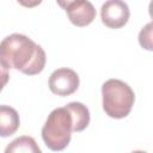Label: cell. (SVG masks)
<instances>
[{
  "mask_svg": "<svg viewBox=\"0 0 153 153\" xmlns=\"http://www.w3.org/2000/svg\"><path fill=\"white\" fill-rule=\"evenodd\" d=\"M47 62L45 51L31 38L12 33L0 42V65L6 69H17L26 75L39 74Z\"/></svg>",
  "mask_w": 153,
  "mask_h": 153,
  "instance_id": "6da1fadb",
  "label": "cell"
},
{
  "mask_svg": "<svg viewBox=\"0 0 153 153\" xmlns=\"http://www.w3.org/2000/svg\"><path fill=\"white\" fill-rule=\"evenodd\" d=\"M103 110L111 118H124L131 111L135 102V93L131 87L120 80L109 79L102 86Z\"/></svg>",
  "mask_w": 153,
  "mask_h": 153,
  "instance_id": "7a4b0ae2",
  "label": "cell"
},
{
  "mask_svg": "<svg viewBox=\"0 0 153 153\" xmlns=\"http://www.w3.org/2000/svg\"><path fill=\"white\" fill-rule=\"evenodd\" d=\"M42 139L45 146L55 152L65 149L73 133V118L66 106L54 109L42 127Z\"/></svg>",
  "mask_w": 153,
  "mask_h": 153,
  "instance_id": "3957f363",
  "label": "cell"
},
{
  "mask_svg": "<svg viewBox=\"0 0 153 153\" xmlns=\"http://www.w3.org/2000/svg\"><path fill=\"white\" fill-rule=\"evenodd\" d=\"M79 75L71 68L55 69L49 76V90L57 96L66 97L73 94L79 87Z\"/></svg>",
  "mask_w": 153,
  "mask_h": 153,
  "instance_id": "277c9868",
  "label": "cell"
},
{
  "mask_svg": "<svg viewBox=\"0 0 153 153\" xmlns=\"http://www.w3.org/2000/svg\"><path fill=\"white\" fill-rule=\"evenodd\" d=\"M130 11L123 0H106L100 8V18L105 26L121 29L129 20Z\"/></svg>",
  "mask_w": 153,
  "mask_h": 153,
  "instance_id": "5b68a950",
  "label": "cell"
},
{
  "mask_svg": "<svg viewBox=\"0 0 153 153\" xmlns=\"http://www.w3.org/2000/svg\"><path fill=\"white\" fill-rule=\"evenodd\" d=\"M65 11L69 22L78 27L90 25L96 18V8L88 0H76Z\"/></svg>",
  "mask_w": 153,
  "mask_h": 153,
  "instance_id": "8992f818",
  "label": "cell"
},
{
  "mask_svg": "<svg viewBox=\"0 0 153 153\" xmlns=\"http://www.w3.org/2000/svg\"><path fill=\"white\" fill-rule=\"evenodd\" d=\"M20 126V118L16 109L10 105H0V137L13 135Z\"/></svg>",
  "mask_w": 153,
  "mask_h": 153,
  "instance_id": "52a82bcc",
  "label": "cell"
},
{
  "mask_svg": "<svg viewBox=\"0 0 153 153\" xmlns=\"http://www.w3.org/2000/svg\"><path fill=\"white\" fill-rule=\"evenodd\" d=\"M73 118V131H82L90 124V111L80 102H71L66 105Z\"/></svg>",
  "mask_w": 153,
  "mask_h": 153,
  "instance_id": "ba28073f",
  "label": "cell"
},
{
  "mask_svg": "<svg viewBox=\"0 0 153 153\" xmlns=\"http://www.w3.org/2000/svg\"><path fill=\"white\" fill-rule=\"evenodd\" d=\"M6 153L10 152H25V153H41V148L31 136H19L14 139L6 148Z\"/></svg>",
  "mask_w": 153,
  "mask_h": 153,
  "instance_id": "9c48e42d",
  "label": "cell"
},
{
  "mask_svg": "<svg viewBox=\"0 0 153 153\" xmlns=\"http://www.w3.org/2000/svg\"><path fill=\"white\" fill-rule=\"evenodd\" d=\"M139 43L142 48L152 50V23H148L139 33Z\"/></svg>",
  "mask_w": 153,
  "mask_h": 153,
  "instance_id": "30bf717a",
  "label": "cell"
},
{
  "mask_svg": "<svg viewBox=\"0 0 153 153\" xmlns=\"http://www.w3.org/2000/svg\"><path fill=\"white\" fill-rule=\"evenodd\" d=\"M8 80H10V74H8L7 69L0 65V92L6 86V84L8 82Z\"/></svg>",
  "mask_w": 153,
  "mask_h": 153,
  "instance_id": "8fae6325",
  "label": "cell"
},
{
  "mask_svg": "<svg viewBox=\"0 0 153 153\" xmlns=\"http://www.w3.org/2000/svg\"><path fill=\"white\" fill-rule=\"evenodd\" d=\"M22 6H24V7H27V8H32V7H36V6H38L41 2H42V0H17Z\"/></svg>",
  "mask_w": 153,
  "mask_h": 153,
  "instance_id": "7c38bea8",
  "label": "cell"
},
{
  "mask_svg": "<svg viewBox=\"0 0 153 153\" xmlns=\"http://www.w3.org/2000/svg\"><path fill=\"white\" fill-rule=\"evenodd\" d=\"M76 0H56V2H57V5L62 8V10H66L71 4H73V2H75Z\"/></svg>",
  "mask_w": 153,
  "mask_h": 153,
  "instance_id": "4fadbf2b",
  "label": "cell"
}]
</instances>
